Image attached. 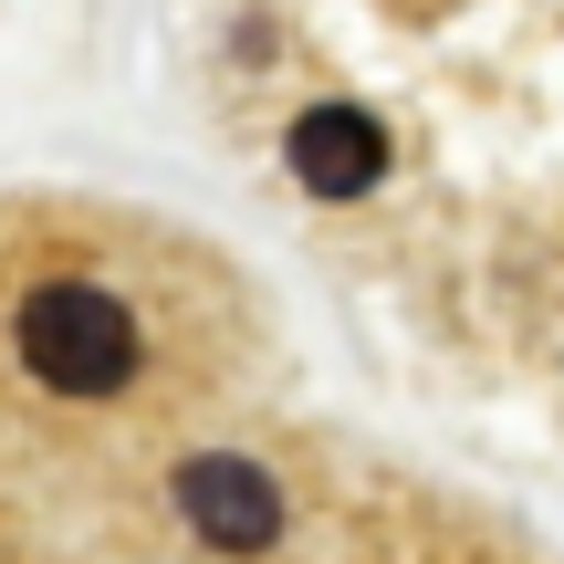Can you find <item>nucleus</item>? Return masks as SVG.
I'll use <instances>...</instances> for the list:
<instances>
[{"instance_id":"7ed1b4c3","label":"nucleus","mask_w":564,"mask_h":564,"mask_svg":"<svg viewBox=\"0 0 564 564\" xmlns=\"http://www.w3.org/2000/svg\"><path fill=\"white\" fill-rule=\"evenodd\" d=\"M282 158H293V178L314 188V199H366V188L387 178V158H398V147H387V126L366 116V105H303L293 116V137H282Z\"/></svg>"},{"instance_id":"f257e3e1","label":"nucleus","mask_w":564,"mask_h":564,"mask_svg":"<svg viewBox=\"0 0 564 564\" xmlns=\"http://www.w3.org/2000/svg\"><path fill=\"white\" fill-rule=\"evenodd\" d=\"M11 356L32 366L53 398H126V387L147 377V324H137V303H126L116 282L53 272V282H32V293H21Z\"/></svg>"},{"instance_id":"f03ea898","label":"nucleus","mask_w":564,"mask_h":564,"mask_svg":"<svg viewBox=\"0 0 564 564\" xmlns=\"http://www.w3.org/2000/svg\"><path fill=\"white\" fill-rule=\"evenodd\" d=\"M178 523L199 533L209 554H272L282 544V491L262 460H241V449H199V460H178Z\"/></svg>"}]
</instances>
